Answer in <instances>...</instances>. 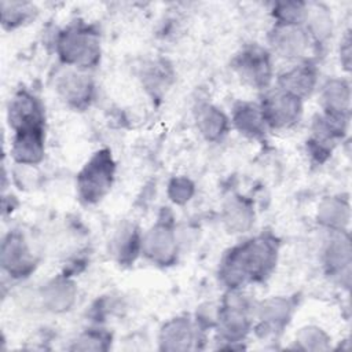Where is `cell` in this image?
<instances>
[{
	"mask_svg": "<svg viewBox=\"0 0 352 352\" xmlns=\"http://www.w3.org/2000/svg\"><path fill=\"white\" fill-rule=\"evenodd\" d=\"M276 261V245L264 236L250 239L226 256L221 265V278L238 287L248 280H258L270 274Z\"/></svg>",
	"mask_w": 352,
	"mask_h": 352,
	"instance_id": "obj_1",
	"label": "cell"
},
{
	"mask_svg": "<svg viewBox=\"0 0 352 352\" xmlns=\"http://www.w3.org/2000/svg\"><path fill=\"white\" fill-rule=\"evenodd\" d=\"M58 52L70 67H94L100 56L99 37L88 26L72 25L59 34Z\"/></svg>",
	"mask_w": 352,
	"mask_h": 352,
	"instance_id": "obj_2",
	"label": "cell"
},
{
	"mask_svg": "<svg viewBox=\"0 0 352 352\" xmlns=\"http://www.w3.org/2000/svg\"><path fill=\"white\" fill-rule=\"evenodd\" d=\"M113 176L114 162L109 150H100L95 153L77 176L80 197L88 204L100 201L110 190Z\"/></svg>",
	"mask_w": 352,
	"mask_h": 352,
	"instance_id": "obj_3",
	"label": "cell"
},
{
	"mask_svg": "<svg viewBox=\"0 0 352 352\" xmlns=\"http://www.w3.org/2000/svg\"><path fill=\"white\" fill-rule=\"evenodd\" d=\"M260 109L265 125L276 129L289 128L301 116V99L279 88L264 98Z\"/></svg>",
	"mask_w": 352,
	"mask_h": 352,
	"instance_id": "obj_4",
	"label": "cell"
},
{
	"mask_svg": "<svg viewBox=\"0 0 352 352\" xmlns=\"http://www.w3.org/2000/svg\"><path fill=\"white\" fill-rule=\"evenodd\" d=\"M311 36L301 25L276 23L271 33L275 52L287 59L302 58L309 51Z\"/></svg>",
	"mask_w": 352,
	"mask_h": 352,
	"instance_id": "obj_5",
	"label": "cell"
},
{
	"mask_svg": "<svg viewBox=\"0 0 352 352\" xmlns=\"http://www.w3.org/2000/svg\"><path fill=\"white\" fill-rule=\"evenodd\" d=\"M238 74L250 85L264 88L271 81L270 55L261 47H249L235 60Z\"/></svg>",
	"mask_w": 352,
	"mask_h": 352,
	"instance_id": "obj_6",
	"label": "cell"
},
{
	"mask_svg": "<svg viewBox=\"0 0 352 352\" xmlns=\"http://www.w3.org/2000/svg\"><path fill=\"white\" fill-rule=\"evenodd\" d=\"M8 124L14 132L30 128H43L44 117L38 100L26 91L18 92L10 102Z\"/></svg>",
	"mask_w": 352,
	"mask_h": 352,
	"instance_id": "obj_7",
	"label": "cell"
},
{
	"mask_svg": "<svg viewBox=\"0 0 352 352\" xmlns=\"http://www.w3.org/2000/svg\"><path fill=\"white\" fill-rule=\"evenodd\" d=\"M33 256L19 232H10L1 245L3 268L12 276H25L33 268Z\"/></svg>",
	"mask_w": 352,
	"mask_h": 352,
	"instance_id": "obj_8",
	"label": "cell"
},
{
	"mask_svg": "<svg viewBox=\"0 0 352 352\" xmlns=\"http://www.w3.org/2000/svg\"><path fill=\"white\" fill-rule=\"evenodd\" d=\"M143 253L158 264H169L175 258L176 241L172 228L166 223H158L140 242Z\"/></svg>",
	"mask_w": 352,
	"mask_h": 352,
	"instance_id": "obj_9",
	"label": "cell"
},
{
	"mask_svg": "<svg viewBox=\"0 0 352 352\" xmlns=\"http://www.w3.org/2000/svg\"><path fill=\"white\" fill-rule=\"evenodd\" d=\"M56 89L63 100H66L69 104L74 107H82L89 103L94 84L89 76L85 74L81 69H69L58 76Z\"/></svg>",
	"mask_w": 352,
	"mask_h": 352,
	"instance_id": "obj_10",
	"label": "cell"
},
{
	"mask_svg": "<svg viewBox=\"0 0 352 352\" xmlns=\"http://www.w3.org/2000/svg\"><path fill=\"white\" fill-rule=\"evenodd\" d=\"M11 154L19 165H36L44 155V128L16 131Z\"/></svg>",
	"mask_w": 352,
	"mask_h": 352,
	"instance_id": "obj_11",
	"label": "cell"
},
{
	"mask_svg": "<svg viewBox=\"0 0 352 352\" xmlns=\"http://www.w3.org/2000/svg\"><path fill=\"white\" fill-rule=\"evenodd\" d=\"M248 307L243 298L238 294H230L220 311V323L224 336L228 340H238L245 336L248 330Z\"/></svg>",
	"mask_w": 352,
	"mask_h": 352,
	"instance_id": "obj_12",
	"label": "cell"
},
{
	"mask_svg": "<svg viewBox=\"0 0 352 352\" xmlns=\"http://www.w3.org/2000/svg\"><path fill=\"white\" fill-rule=\"evenodd\" d=\"M315 82H316L315 70L307 63L294 66L293 69L287 70L279 77L280 89L300 99L312 92Z\"/></svg>",
	"mask_w": 352,
	"mask_h": 352,
	"instance_id": "obj_13",
	"label": "cell"
},
{
	"mask_svg": "<svg viewBox=\"0 0 352 352\" xmlns=\"http://www.w3.org/2000/svg\"><path fill=\"white\" fill-rule=\"evenodd\" d=\"M194 340V331L188 320L173 319L165 324L161 333V344L164 349L183 351L188 349Z\"/></svg>",
	"mask_w": 352,
	"mask_h": 352,
	"instance_id": "obj_14",
	"label": "cell"
},
{
	"mask_svg": "<svg viewBox=\"0 0 352 352\" xmlns=\"http://www.w3.org/2000/svg\"><path fill=\"white\" fill-rule=\"evenodd\" d=\"M76 298L74 285L67 279H56L48 283L43 290V301L51 311H67Z\"/></svg>",
	"mask_w": 352,
	"mask_h": 352,
	"instance_id": "obj_15",
	"label": "cell"
},
{
	"mask_svg": "<svg viewBox=\"0 0 352 352\" xmlns=\"http://www.w3.org/2000/svg\"><path fill=\"white\" fill-rule=\"evenodd\" d=\"M234 124L245 135L260 136L265 131L261 109L252 103H239L234 110Z\"/></svg>",
	"mask_w": 352,
	"mask_h": 352,
	"instance_id": "obj_16",
	"label": "cell"
},
{
	"mask_svg": "<svg viewBox=\"0 0 352 352\" xmlns=\"http://www.w3.org/2000/svg\"><path fill=\"white\" fill-rule=\"evenodd\" d=\"M322 100L326 107V113L345 114L349 106V88L344 81L331 80L322 91Z\"/></svg>",
	"mask_w": 352,
	"mask_h": 352,
	"instance_id": "obj_17",
	"label": "cell"
},
{
	"mask_svg": "<svg viewBox=\"0 0 352 352\" xmlns=\"http://www.w3.org/2000/svg\"><path fill=\"white\" fill-rule=\"evenodd\" d=\"M197 121H198L199 131L209 140L219 139L226 132V128H227L226 116L210 104H205L199 107Z\"/></svg>",
	"mask_w": 352,
	"mask_h": 352,
	"instance_id": "obj_18",
	"label": "cell"
},
{
	"mask_svg": "<svg viewBox=\"0 0 352 352\" xmlns=\"http://www.w3.org/2000/svg\"><path fill=\"white\" fill-rule=\"evenodd\" d=\"M224 221L234 232H243L253 221V212L243 201L231 199L228 205H226Z\"/></svg>",
	"mask_w": 352,
	"mask_h": 352,
	"instance_id": "obj_19",
	"label": "cell"
},
{
	"mask_svg": "<svg viewBox=\"0 0 352 352\" xmlns=\"http://www.w3.org/2000/svg\"><path fill=\"white\" fill-rule=\"evenodd\" d=\"M34 11L29 3H1V22L4 28L12 29L28 21Z\"/></svg>",
	"mask_w": 352,
	"mask_h": 352,
	"instance_id": "obj_20",
	"label": "cell"
},
{
	"mask_svg": "<svg viewBox=\"0 0 352 352\" xmlns=\"http://www.w3.org/2000/svg\"><path fill=\"white\" fill-rule=\"evenodd\" d=\"M326 263L331 271L341 270L342 265L349 264V243L348 239L342 241L341 238L334 239L326 252Z\"/></svg>",
	"mask_w": 352,
	"mask_h": 352,
	"instance_id": "obj_21",
	"label": "cell"
},
{
	"mask_svg": "<svg viewBox=\"0 0 352 352\" xmlns=\"http://www.w3.org/2000/svg\"><path fill=\"white\" fill-rule=\"evenodd\" d=\"M289 316V304L286 300L282 298H274L267 301L260 312V318L264 323L274 326L279 324L285 320V318Z\"/></svg>",
	"mask_w": 352,
	"mask_h": 352,
	"instance_id": "obj_22",
	"label": "cell"
},
{
	"mask_svg": "<svg viewBox=\"0 0 352 352\" xmlns=\"http://www.w3.org/2000/svg\"><path fill=\"white\" fill-rule=\"evenodd\" d=\"M319 217H320V221L329 227H341V221L344 219L341 204L333 199L329 202H324L320 206Z\"/></svg>",
	"mask_w": 352,
	"mask_h": 352,
	"instance_id": "obj_23",
	"label": "cell"
},
{
	"mask_svg": "<svg viewBox=\"0 0 352 352\" xmlns=\"http://www.w3.org/2000/svg\"><path fill=\"white\" fill-rule=\"evenodd\" d=\"M194 192V186L188 179L177 177L169 184V195L176 204H184Z\"/></svg>",
	"mask_w": 352,
	"mask_h": 352,
	"instance_id": "obj_24",
	"label": "cell"
},
{
	"mask_svg": "<svg viewBox=\"0 0 352 352\" xmlns=\"http://www.w3.org/2000/svg\"><path fill=\"white\" fill-rule=\"evenodd\" d=\"M298 337H300V342H307L305 348H309V349H320L322 348L320 342L324 341L322 331L314 327L304 329Z\"/></svg>",
	"mask_w": 352,
	"mask_h": 352,
	"instance_id": "obj_25",
	"label": "cell"
},
{
	"mask_svg": "<svg viewBox=\"0 0 352 352\" xmlns=\"http://www.w3.org/2000/svg\"><path fill=\"white\" fill-rule=\"evenodd\" d=\"M104 341L100 336H95V334H87L84 337H81L78 341H76L74 349H82V351H99V349H104L106 346L103 345Z\"/></svg>",
	"mask_w": 352,
	"mask_h": 352,
	"instance_id": "obj_26",
	"label": "cell"
}]
</instances>
